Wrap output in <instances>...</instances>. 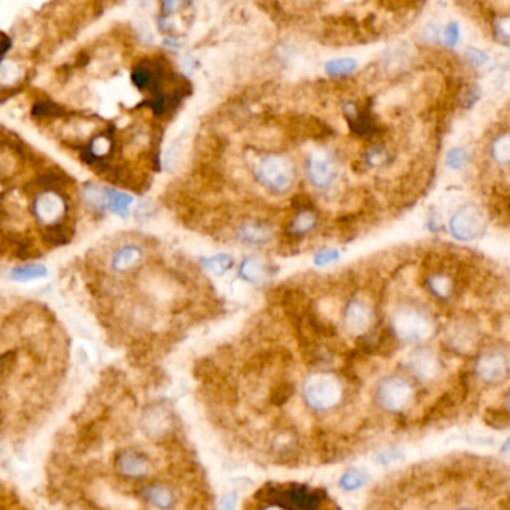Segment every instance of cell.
<instances>
[{
  "instance_id": "cell-31",
  "label": "cell",
  "mask_w": 510,
  "mask_h": 510,
  "mask_svg": "<svg viewBox=\"0 0 510 510\" xmlns=\"http://www.w3.org/2000/svg\"><path fill=\"white\" fill-rule=\"evenodd\" d=\"M464 54H466L467 61L471 64V66H475V68L485 66V64L489 60V55L485 51H482L479 48H473V46L467 48Z\"/></svg>"
},
{
  "instance_id": "cell-26",
  "label": "cell",
  "mask_w": 510,
  "mask_h": 510,
  "mask_svg": "<svg viewBox=\"0 0 510 510\" xmlns=\"http://www.w3.org/2000/svg\"><path fill=\"white\" fill-rule=\"evenodd\" d=\"M203 266H205L208 271L212 272L213 275L221 276L233 267V258H231L228 254H217V255L203 259Z\"/></svg>"
},
{
  "instance_id": "cell-29",
  "label": "cell",
  "mask_w": 510,
  "mask_h": 510,
  "mask_svg": "<svg viewBox=\"0 0 510 510\" xmlns=\"http://www.w3.org/2000/svg\"><path fill=\"white\" fill-rule=\"evenodd\" d=\"M460 35H461L460 26L455 21L448 23L447 26H444V29L442 30L443 42L447 43L448 48H455L457 43L460 42Z\"/></svg>"
},
{
  "instance_id": "cell-24",
  "label": "cell",
  "mask_w": 510,
  "mask_h": 510,
  "mask_svg": "<svg viewBox=\"0 0 510 510\" xmlns=\"http://www.w3.org/2000/svg\"><path fill=\"white\" fill-rule=\"evenodd\" d=\"M363 160L369 168H373V169L382 168V166H385L389 160H391V153H389V150L385 145L375 144L367 148Z\"/></svg>"
},
{
  "instance_id": "cell-4",
  "label": "cell",
  "mask_w": 510,
  "mask_h": 510,
  "mask_svg": "<svg viewBox=\"0 0 510 510\" xmlns=\"http://www.w3.org/2000/svg\"><path fill=\"white\" fill-rule=\"evenodd\" d=\"M415 398V389L406 377L389 375L382 377L375 388V402L388 413H400Z\"/></svg>"
},
{
  "instance_id": "cell-38",
  "label": "cell",
  "mask_w": 510,
  "mask_h": 510,
  "mask_svg": "<svg viewBox=\"0 0 510 510\" xmlns=\"http://www.w3.org/2000/svg\"><path fill=\"white\" fill-rule=\"evenodd\" d=\"M6 357H8V355H2V357H0V373H2L3 370H5V366H6Z\"/></svg>"
},
{
  "instance_id": "cell-7",
  "label": "cell",
  "mask_w": 510,
  "mask_h": 510,
  "mask_svg": "<svg viewBox=\"0 0 510 510\" xmlns=\"http://www.w3.org/2000/svg\"><path fill=\"white\" fill-rule=\"evenodd\" d=\"M84 197L90 206L99 210H109L117 215L126 217L130 206L133 203V197L126 193L114 188L99 187V185H88L84 190Z\"/></svg>"
},
{
  "instance_id": "cell-14",
  "label": "cell",
  "mask_w": 510,
  "mask_h": 510,
  "mask_svg": "<svg viewBox=\"0 0 510 510\" xmlns=\"http://www.w3.org/2000/svg\"><path fill=\"white\" fill-rule=\"evenodd\" d=\"M141 426L148 438L163 439L172 430V413L164 406H150L142 415Z\"/></svg>"
},
{
  "instance_id": "cell-9",
  "label": "cell",
  "mask_w": 510,
  "mask_h": 510,
  "mask_svg": "<svg viewBox=\"0 0 510 510\" xmlns=\"http://www.w3.org/2000/svg\"><path fill=\"white\" fill-rule=\"evenodd\" d=\"M114 467L118 476L130 480H141L151 475L153 462L146 453L136 449H123L117 452Z\"/></svg>"
},
{
  "instance_id": "cell-39",
  "label": "cell",
  "mask_w": 510,
  "mask_h": 510,
  "mask_svg": "<svg viewBox=\"0 0 510 510\" xmlns=\"http://www.w3.org/2000/svg\"><path fill=\"white\" fill-rule=\"evenodd\" d=\"M506 409L510 412V389H509V393L506 395Z\"/></svg>"
},
{
  "instance_id": "cell-37",
  "label": "cell",
  "mask_w": 510,
  "mask_h": 510,
  "mask_svg": "<svg viewBox=\"0 0 510 510\" xmlns=\"http://www.w3.org/2000/svg\"><path fill=\"white\" fill-rule=\"evenodd\" d=\"M453 510H485V509L480 507V506H476V504L466 503V504H458Z\"/></svg>"
},
{
  "instance_id": "cell-1",
  "label": "cell",
  "mask_w": 510,
  "mask_h": 510,
  "mask_svg": "<svg viewBox=\"0 0 510 510\" xmlns=\"http://www.w3.org/2000/svg\"><path fill=\"white\" fill-rule=\"evenodd\" d=\"M303 400L315 412L336 409L345 395V388L335 373H313L303 384Z\"/></svg>"
},
{
  "instance_id": "cell-33",
  "label": "cell",
  "mask_w": 510,
  "mask_h": 510,
  "mask_svg": "<svg viewBox=\"0 0 510 510\" xmlns=\"http://www.w3.org/2000/svg\"><path fill=\"white\" fill-rule=\"evenodd\" d=\"M466 161V151L461 150V148H455V150L449 151L447 163L449 168L452 169H460L462 164Z\"/></svg>"
},
{
  "instance_id": "cell-11",
  "label": "cell",
  "mask_w": 510,
  "mask_h": 510,
  "mask_svg": "<svg viewBox=\"0 0 510 510\" xmlns=\"http://www.w3.org/2000/svg\"><path fill=\"white\" fill-rule=\"evenodd\" d=\"M485 219L482 212L473 205H467L455 212L451 219V233L458 240L476 239L484 230Z\"/></svg>"
},
{
  "instance_id": "cell-25",
  "label": "cell",
  "mask_w": 510,
  "mask_h": 510,
  "mask_svg": "<svg viewBox=\"0 0 510 510\" xmlns=\"http://www.w3.org/2000/svg\"><path fill=\"white\" fill-rule=\"evenodd\" d=\"M485 422L496 430H506L510 426V412L503 407H489L484 415Z\"/></svg>"
},
{
  "instance_id": "cell-12",
  "label": "cell",
  "mask_w": 510,
  "mask_h": 510,
  "mask_svg": "<svg viewBox=\"0 0 510 510\" xmlns=\"http://www.w3.org/2000/svg\"><path fill=\"white\" fill-rule=\"evenodd\" d=\"M407 370L420 382H433L442 373V361L434 351L416 349L407 358Z\"/></svg>"
},
{
  "instance_id": "cell-8",
  "label": "cell",
  "mask_w": 510,
  "mask_h": 510,
  "mask_svg": "<svg viewBox=\"0 0 510 510\" xmlns=\"http://www.w3.org/2000/svg\"><path fill=\"white\" fill-rule=\"evenodd\" d=\"M342 321L343 327L351 336L360 337L366 335L375 322V309L372 303L360 297L351 299L343 311Z\"/></svg>"
},
{
  "instance_id": "cell-23",
  "label": "cell",
  "mask_w": 510,
  "mask_h": 510,
  "mask_svg": "<svg viewBox=\"0 0 510 510\" xmlns=\"http://www.w3.org/2000/svg\"><path fill=\"white\" fill-rule=\"evenodd\" d=\"M357 68H358V61L351 57L330 60L326 63V66H324L326 73L331 78H345L351 75V73H354Z\"/></svg>"
},
{
  "instance_id": "cell-18",
  "label": "cell",
  "mask_w": 510,
  "mask_h": 510,
  "mask_svg": "<svg viewBox=\"0 0 510 510\" xmlns=\"http://www.w3.org/2000/svg\"><path fill=\"white\" fill-rule=\"evenodd\" d=\"M141 497L157 510H172L178 503L175 491L161 482H154V484L144 487L141 489Z\"/></svg>"
},
{
  "instance_id": "cell-27",
  "label": "cell",
  "mask_w": 510,
  "mask_h": 510,
  "mask_svg": "<svg viewBox=\"0 0 510 510\" xmlns=\"http://www.w3.org/2000/svg\"><path fill=\"white\" fill-rule=\"evenodd\" d=\"M191 5V0H160L161 17H175Z\"/></svg>"
},
{
  "instance_id": "cell-5",
  "label": "cell",
  "mask_w": 510,
  "mask_h": 510,
  "mask_svg": "<svg viewBox=\"0 0 510 510\" xmlns=\"http://www.w3.org/2000/svg\"><path fill=\"white\" fill-rule=\"evenodd\" d=\"M339 160L336 154H333L324 148L312 151L304 161V170L308 181L318 190H327L339 178Z\"/></svg>"
},
{
  "instance_id": "cell-6",
  "label": "cell",
  "mask_w": 510,
  "mask_h": 510,
  "mask_svg": "<svg viewBox=\"0 0 510 510\" xmlns=\"http://www.w3.org/2000/svg\"><path fill=\"white\" fill-rule=\"evenodd\" d=\"M475 376L488 386H497L510 377V357L500 349L487 351L475 366Z\"/></svg>"
},
{
  "instance_id": "cell-40",
  "label": "cell",
  "mask_w": 510,
  "mask_h": 510,
  "mask_svg": "<svg viewBox=\"0 0 510 510\" xmlns=\"http://www.w3.org/2000/svg\"><path fill=\"white\" fill-rule=\"evenodd\" d=\"M502 451L503 452H507V451H510V439H507V442L503 444V448H502Z\"/></svg>"
},
{
  "instance_id": "cell-22",
  "label": "cell",
  "mask_w": 510,
  "mask_h": 510,
  "mask_svg": "<svg viewBox=\"0 0 510 510\" xmlns=\"http://www.w3.org/2000/svg\"><path fill=\"white\" fill-rule=\"evenodd\" d=\"M239 275L246 282L258 284L266 277V266L259 262L258 258L248 257L244 259L242 264H240Z\"/></svg>"
},
{
  "instance_id": "cell-36",
  "label": "cell",
  "mask_w": 510,
  "mask_h": 510,
  "mask_svg": "<svg viewBox=\"0 0 510 510\" xmlns=\"http://www.w3.org/2000/svg\"><path fill=\"white\" fill-rule=\"evenodd\" d=\"M259 510H290V506H286L285 503H271L263 506Z\"/></svg>"
},
{
  "instance_id": "cell-3",
  "label": "cell",
  "mask_w": 510,
  "mask_h": 510,
  "mask_svg": "<svg viewBox=\"0 0 510 510\" xmlns=\"http://www.w3.org/2000/svg\"><path fill=\"white\" fill-rule=\"evenodd\" d=\"M391 330L398 340L407 343H421L434 331L431 315L415 304H402L391 321Z\"/></svg>"
},
{
  "instance_id": "cell-13",
  "label": "cell",
  "mask_w": 510,
  "mask_h": 510,
  "mask_svg": "<svg viewBox=\"0 0 510 510\" xmlns=\"http://www.w3.org/2000/svg\"><path fill=\"white\" fill-rule=\"evenodd\" d=\"M68 210V203L60 194L55 191H43L39 193L33 200V213L35 218L43 222L46 226L59 224L57 221L63 218Z\"/></svg>"
},
{
  "instance_id": "cell-17",
  "label": "cell",
  "mask_w": 510,
  "mask_h": 510,
  "mask_svg": "<svg viewBox=\"0 0 510 510\" xmlns=\"http://www.w3.org/2000/svg\"><path fill=\"white\" fill-rule=\"evenodd\" d=\"M145 251L137 244H124L110 255V268L117 273H128L144 262Z\"/></svg>"
},
{
  "instance_id": "cell-19",
  "label": "cell",
  "mask_w": 510,
  "mask_h": 510,
  "mask_svg": "<svg viewBox=\"0 0 510 510\" xmlns=\"http://www.w3.org/2000/svg\"><path fill=\"white\" fill-rule=\"evenodd\" d=\"M489 157L498 166H510V132L500 133L491 141Z\"/></svg>"
},
{
  "instance_id": "cell-20",
  "label": "cell",
  "mask_w": 510,
  "mask_h": 510,
  "mask_svg": "<svg viewBox=\"0 0 510 510\" xmlns=\"http://www.w3.org/2000/svg\"><path fill=\"white\" fill-rule=\"evenodd\" d=\"M369 480L367 471L358 467H349L342 473L337 480V487L345 491V493H355L360 488H363Z\"/></svg>"
},
{
  "instance_id": "cell-16",
  "label": "cell",
  "mask_w": 510,
  "mask_h": 510,
  "mask_svg": "<svg viewBox=\"0 0 510 510\" xmlns=\"http://www.w3.org/2000/svg\"><path fill=\"white\" fill-rule=\"evenodd\" d=\"M317 226L318 213L309 206V203H306V205L300 208H295L294 215L290 218L288 224L285 227V233L293 239H302L311 235L317 228Z\"/></svg>"
},
{
  "instance_id": "cell-28",
  "label": "cell",
  "mask_w": 510,
  "mask_h": 510,
  "mask_svg": "<svg viewBox=\"0 0 510 510\" xmlns=\"http://www.w3.org/2000/svg\"><path fill=\"white\" fill-rule=\"evenodd\" d=\"M494 33L497 39L503 43L510 45V15L498 17L497 20L493 23Z\"/></svg>"
},
{
  "instance_id": "cell-35",
  "label": "cell",
  "mask_w": 510,
  "mask_h": 510,
  "mask_svg": "<svg viewBox=\"0 0 510 510\" xmlns=\"http://www.w3.org/2000/svg\"><path fill=\"white\" fill-rule=\"evenodd\" d=\"M440 36H442V30L435 24L426 26L424 29V32H422L424 41L429 42V43H438L440 41Z\"/></svg>"
},
{
  "instance_id": "cell-2",
  "label": "cell",
  "mask_w": 510,
  "mask_h": 510,
  "mask_svg": "<svg viewBox=\"0 0 510 510\" xmlns=\"http://www.w3.org/2000/svg\"><path fill=\"white\" fill-rule=\"evenodd\" d=\"M255 179L266 190L275 194L290 191L295 181V168L290 157L272 153L255 163Z\"/></svg>"
},
{
  "instance_id": "cell-32",
  "label": "cell",
  "mask_w": 510,
  "mask_h": 510,
  "mask_svg": "<svg viewBox=\"0 0 510 510\" xmlns=\"http://www.w3.org/2000/svg\"><path fill=\"white\" fill-rule=\"evenodd\" d=\"M239 503V494L236 491H227L219 498V510H236Z\"/></svg>"
},
{
  "instance_id": "cell-21",
  "label": "cell",
  "mask_w": 510,
  "mask_h": 510,
  "mask_svg": "<svg viewBox=\"0 0 510 510\" xmlns=\"http://www.w3.org/2000/svg\"><path fill=\"white\" fill-rule=\"evenodd\" d=\"M48 276V268L42 264H26V266H18L14 267L9 272V277L15 282H30V281H38L42 277Z\"/></svg>"
},
{
  "instance_id": "cell-10",
  "label": "cell",
  "mask_w": 510,
  "mask_h": 510,
  "mask_svg": "<svg viewBox=\"0 0 510 510\" xmlns=\"http://www.w3.org/2000/svg\"><path fill=\"white\" fill-rule=\"evenodd\" d=\"M447 342L449 348L457 354L470 355L478 348L479 333L476 324L471 318H460L448 328Z\"/></svg>"
},
{
  "instance_id": "cell-34",
  "label": "cell",
  "mask_w": 510,
  "mask_h": 510,
  "mask_svg": "<svg viewBox=\"0 0 510 510\" xmlns=\"http://www.w3.org/2000/svg\"><path fill=\"white\" fill-rule=\"evenodd\" d=\"M402 458H403L402 452L397 449H386L377 455V461L381 462L382 466H389V464H393V462L400 461Z\"/></svg>"
},
{
  "instance_id": "cell-15",
  "label": "cell",
  "mask_w": 510,
  "mask_h": 510,
  "mask_svg": "<svg viewBox=\"0 0 510 510\" xmlns=\"http://www.w3.org/2000/svg\"><path fill=\"white\" fill-rule=\"evenodd\" d=\"M236 237L246 246H266L273 239V230L262 219H245L236 228Z\"/></svg>"
},
{
  "instance_id": "cell-30",
  "label": "cell",
  "mask_w": 510,
  "mask_h": 510,
  "mask_svg": "<svg viewBox=\"0 0 510 510\" xmlns=\"http://www.w3.org/2000/svg\"><path fill=\"white\" fill-rule=\"evenodd\" d=\"M340 254L337 249H333V248H326V249H321V251H318L317 254H315L313 257V264L315 266H327V264H331L335 263L336 259H339Z\"/></svg>"
}]
</instances>
